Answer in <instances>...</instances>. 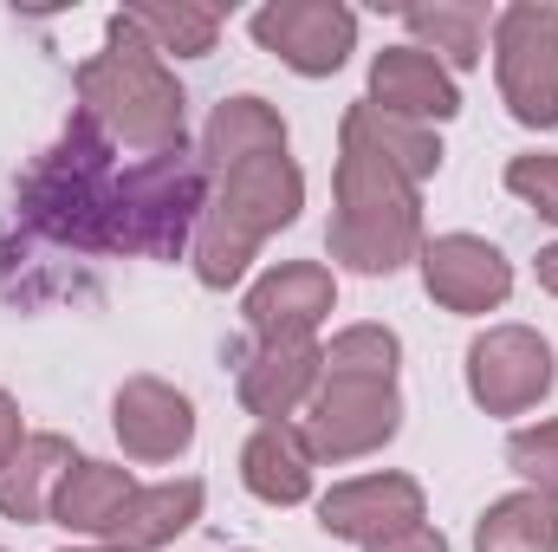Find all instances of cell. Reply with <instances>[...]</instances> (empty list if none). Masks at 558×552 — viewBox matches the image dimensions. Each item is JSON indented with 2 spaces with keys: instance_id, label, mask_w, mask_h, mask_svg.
Listing matches in <instances>:
<instances>
[{
  "instance_id": "obj_1",
  "label": "cell",
  "mask_w": 558,
  "mask_h": 552,
  "mask_svg": "<svg viewBox=\"0 0 558 552\" xmlns=\"http://www.w3.org/2000/svg\"><path fill=\"white\" fill-rule=\"evenodd\" d=\"M72 98H78L72 118L92 124L131 163L189 149V92H182L175 65L156 59L124 26V13H111L105 20V46L72 65Z\"/></svg>"
},
{
  "instance_id": "obj_2",
  "label": "cell",
  "mask_w": 558,
  "mask_h": 552,
  "mask_svg": "<svg viewBox=\"0 0 558 552\" xmlns=\"http://www.w3.org/2000/svg\"><path fill=\"white\" fill-rule=\"evenodd\" d=\"M305 208V169L292 163V149L279 156H254L228 176H215V195H208V215L189 241V274L202 292H234L247 286L260 248L286 235Z\"/></svg>"
},
{
  "instance_id": "obj_3",
  "label": "cell",
  "mask_w": 558,
  "mask_h": 552,
  "mask_svg": "<svg viewBox=\"0 0 558 552\" xmlns=\"http://www.w3.org/2000/svg\"><path fill=\"white\" fill-rule=\"evenodd\" d=\"M422 241V189L403 182L397 169L357 156V149H338V169H331V221H325V254H331V274H364V279H390L403 267H416Z\"/></svg>"
},
{
  "instance_id": "obj_4",
  "label": "cell",
  "mask_w": 558,
  "mask_h": 552,
  "mask_svg": "<svg viewBox=\"0 0 558 552\" xmlns=\"http://www.w3.org/2000/svg\"><path fill=\"white\" fill-rule=\"evenodd\" d=\"M208 195H215V182H208L195 149L124 163L111 182V254L189 261V241L208 215Z\"/></svg>"
},
{
  "instance_id": "obj_5",
  "label": "cell",
  "mask_w": 558,
  "mask_h": 552,
  "mask_svg": "<svg viewBox=\"0 0 558 552\" xmlns=\"http://www.w3.org/2000/svg\"><path fill=\"white\" fill-rule=\"evenodd\" d=\"M461 384H468V404L481 416L520 422L558 391V351L539 325H520V319L481 325L461 351Z\"/></svg>"
},
{
  "instance_id": "obj_6",
  "label": "cell",
  "mask_w": 558,
  "mask_h": 552,
  "mask_svg": "<svg viewBox=\"0 0 558 552\" xmlns=\"http://www.w3.org/2000/svg\"><path fill=\"white\" fill-rule=\"evenodd\" d=\"M494 85L520 131H558V7L553 0H513L494 13Z\"/></svg>"
},
{
  "instance_id": "obj_7",
  "label": "cell",
  "mask_w": 558,
  "mask_h": 552,
  "mask_svg": "<svg viewBox=\"0 0 558 552\" xmlns=\"http://www.w3.org/2000/svg\"><path fill=\"white\" fill-rule=\"evenodd\" d=\"M403 384H364V377H325L318 397L299 416V435L318 468H344L364 455H384L403 435Z\"/></svg>"
},
{
  "instance_id": "obj_8",
  "label": "cell",
  "mask_w": 558,
  "mask_h": 552,
  "mask_svg": "<svg viewBox=\"0 0 558 552\" xmlns=\"http://www.w3.org/2000/svg\"><path fill=\"white\" fill-rule=\"evenodd\" d=\"M247 33L292 79H331L357 52V13L344 0H267L247 13Z\"/></svg>"
},
{
  "instance_id": "obj_9",
  "label": "cell",
  "mask_w": 558,
  "mask_h": 552,
  "mask_svg": "<svg viewBox=\"0 0 558 552\" xmlns=\"http://www.w3.org/2000/svg\"><path fill=\"white\" fill-rule=\"evenodd\" d=\"M416 274L422 292L454 319H487V312H507V299H513V261L487 235H468V228L428 235L416 254Z\"/></svg>"
},
{
  "instance_id": "obj_10",
  "label": "cell",
  "mask_w": 558,
  "mask_h": 552,
  "mask_svg": "<svg viewBox=\"0 0 558 552\" xmlns=\"http://www.w3.org/2000/svg\"><path fill=\"white\" fill-rule=\"evenodd\" d=\"M312 514H318V533H331V540L364 552L377 540H390V533H403V527H422L428 520V494H422L416 475H403V468H371V475L331 481L312 501Z\"/></svg>"
},
{
  "instance_id": "obj_11",
  "label": "cell",
  "mask_w": 558,
  "mask_h": 552,
  "mask_svg": "<svg viewBox=\"0 0 558 552\" xmlns=\"http://www.w3.org/2000/svg\"><path fill=\"white\" fill-rule=\"evenodd\" d=\"M195 429H202L195 397L182 384L156 377V371L124 377L118 397H111V435H118L131 468H175L195 448Z\"/></svg>"
},
{
  "instance_id": "obj_12",
  "label": "cell",
  "mask_w": 558,
  "mask_h": 552,
  "mask_svg": "<svg viewBox=\"0 0 558 552\" xmlns=\"http://www.w3.org/2000/svg\"><path fill=\"white\" fill-rule=\"evenodd\" d=\"M331 312H338V274L325 261H279L267 274H254L241 292V319H247L254 345L318 338V325Z\"/></svg>"
},
{
  "instance_id": "obj_13",
  "label": "cell",
  "mask_w": 558,
  "mask_h": 552,
  "mask_svg": "<svg viewBox=\"0 0 558 552\" xmlns=\"http://www.w3.org/2000/svg\"><path fill=\"white\" fill-rule=\"evenodd\" d=\"M325 384V345L318 338H279V345H254L241 358L234 377V404L254 422H299L305 404Z\"/></svg>"
},
{
  "instance_id": "obj_14",
  "label": "cell",
  "mask_w": 558,
  "mask_h": 552,
  "mask_svg": "<svg viewBox=\"0 0 558 552\" xmlns=\"http://www.w3.org/2000/svg\"><path fill=\"white\" fill-rule=\"evenodd\" d=\"M364 98H371L377 111H390V118L428 124V131H441V124L461 118V79H454L435 52L410 46V39H397V46H384V52L371 59Z\"/></svg>"
},
{
  "instance_id": "obj_15",
  "label": "cell",
  "mask_w": 558,
  "mask_h": 552,
  "mask_svg": "<svg viewBox=\"0 0 558 552\" xmlns=\"http://www.w3.org/2000/svg\"><path fill=\"white\" fill-rule=\"evenodd\" d=\"M241 488L279 514L318 501V461H312L299 422H254V435L241 442Z\"/></svg>"
},
{
  "instance_id": "obj_16",
  "label": "cell",
  "mask_w": 558,
  "mask_h": 552,
  "mask_svg": "<svg viewBox=\"0 0 558 552\" xmlns=\"http://www.w3.org/2000/svg\"><path fill=\"white\" fill-rule=\"evenodd\" d=\"M338 149H357V156H371V163H384V169H397L403 182H435L441 176V163H448V149L441 137L428 131V124H410V118H390V111H377L371 98H357V105H344V118H338Z\"/></svg>"
},
{
  "instance_id": "obj_17",
  "label": "cell",
  "mask_w": 558,
  "mask_h": 552,
  "mask_svg": "<svg viewBox=\"0 0 558 552\" xmlns=\"http://www.w3.org/2000/svg\"><path fill=\"white\" fill-rule=\"evenodd\" d=\"M286 143H292L286 111L267 105L260 92H234V98H221V105L208 111V124H202V137H195V156H202L208 176H228V169H241V163H254V156H279Z\"/></svg>"
},
{
  "instance_id": "obj_18",
  "label": "cell",
  "mask_w": 558,
  "mask_h": 552,
  "mask_svg": "<svg viewBox=\"0 0 558 552\" xmlns=\"http://www.w3.org/2000/svg\"><path fill=\"white\" fill-rule=\"evenodd\" d=\"M72 468H78L72 435L33 429V435L20 442V455L0 468V520H13V527H46V520H52V494H59V481H65Z\"/></svg>"
},
{
  "instance_id": "obj_19",
  "label": "cell",
  "mask_w": 558,
  "mask_h": 552,
  "mask_svg": "<svg viewBox=\"0 0 558 552\" xmlns=\"http://www.w3.org/2000/svg\"><path fill=\"white\" fill-rule=\"evenodd\" d=\"M137 488L143 481L124 461H92V455H78V468H72V475L59 481V494H52V527L72 533V540H111Z\"/></svg>"
},
{
  "instance_id": "obj_20",
  "label": "cell",
  "mask_w": 558,
  "mask_h": 552,
  "mask_svg": "<svg viewBox=\"0 0 558 552\" xmlns=\"http://www.w3.org/2000/svg\"><path fill=\"white\" fill-rule=\"evenodd\" d=\"M494 13H500V7H487V0H416V7H403L397 20H403L410 46L435 52V59H441V65L461 79V72L487 65Z\"/></svg>"
},
{
  "instance_id": "obj_21",
  "label": "cell",
  "mask_w": 558,
  "mask_h": 552,
  "mask_svg": "<svg viewBox=\"0 0 558 552\" xmlns=\"http://www.w3.org/2000/svg\"><path fill=\"white\" fill-rule=\"evenodd\" d=\"M202 507H208V481H202V475L143 481L137 494H131V507H124V520H118V533H111V547H124V552L175 547V540L202 520Z\"/></svg>"
},
{
  "instance_id": "obj_22",
  "label": "cell",
  "mask_w": 558,
  "mask_h": 552,
  "mask_svg": "<svg viewBox=\"0 0 558 552\" xmlns=\"http://www.w3.org/2000/svg\"><path fill=\"white\" fill-rule=\"evenodd\" d=\"M124 26L137 33L156 59L175 65V59H208V52L221 46L228 13H221V7H189V0H175V7H124Z\"/></svg>"
},
{
  "instance_id": "obj_23",
  "label": "cell",
  "mask_w": 558,
  "mask_h": 552,
  "mask_svg": "<svg viewBox=\"0 0 558 552\" xmlns=\"http://www.w3.org/2000/svg\"><path fill=\"white\" fill-rule=\"evenodd\" d=\"M474 552H558V507L513 488L474 514Z\"/></svg>"
},
{
  "instance_id": "obj_24",
  "label": "cell",
  "mask_w": 558,
  "mask_h": 552,
  "mask_svg": "<svg viewBox=\"0 0 558 552\" xmlns=\"http://www.w3.org/2000/svg\"><path fill=\"white\" fill-rule=\"evenodd\" d=\"M403 371V338L397 325H377V319H357L344 332L325 338V377H364V384H397Z\"/></svg>"
},
{
  "instance_id": "obj_25",
  "label": "cell",
  "mask_w": 558,
  "mask_h": 552,
  "mask_svg": "<svg viewBox=\"0 0 558 552\" xmlns=\"http://www.w3.org/2000/svg\"><path fill=\"white\" fill-rule=\"evenodd\" d=\"M507 468L520 475V488H533L539 501L558 507V416L507 429Z\"/></svg>"
},
{
  "instance_id": "obj_26",
  "label": "cell",
  "mask_w": 558,
  "mask_h": 552,
  "mask_svg": "<svg viewBox=\"0 0 558 552\" xmlns=\"http://www.w3.org/2000/svg\"><path fill=\"white\" fill-rule=\"evenodd\" d=\"M500 182H507V195L520 208H533L546 228H558V149H520V156H507Z\"/></svg>"
},
{
  "instance_id": "obj_27",
  "label": "cell",
  "mask_w": 558,
  "mask_h": 552,
  "mask_svg": "<svg viewBox=\"0 0 558 552\" xmlns=\"http://www.w3.org/2000/svg\"><path fill=\"white\" fill-rule=\"evenodd\" d=\"M364 552H454V547H448V533L435 520H422V527H403V533H390V540H377Z\"/></svg>"
},
{
  "instance_id": "obj_28",
  "label": "cell",
  "mask_w": 558,
  "mask_h": 552,
  "mask_svg": "<svg viewBox=\"0 0 558 552\" xmlns=\"http://www.w3.org/2000/svg\"><path fill=\"white\" fill-rule=\"evenodd\" d=\"M26 435H33V429H26V416H20V397L0 384V468L20 455V442H26Z\"/></svg>"
},
{
  "instance_id": "obj_29",
  "label": "cell",
  "mask_w": 558,
  "mask_h": 552,
  "mask_svg": "<svg viewBox=\"0 0 558 552\" xmlns=\"http://www.w3.org/2000/svg\"><path fill=\"white\" fill-rule=\"evenodd\" d=\"M533 279H539V292H553V299H558V241H546V248H539Z\"/></svg>"
},
{
  "instance_id": "obj_30",
  "label": "cell",
  "mask_w": 558,
  "mask_h": 552,
  "mask_svg": "<svg viewBox=\"0 0 558 552\" xmlns=\"http://www.w3.org/2000/svg\"><path fill=\"white\" fill-rule=\"evenodd\" d=\"M59 552H124V547H111V540H72V547H59Z\"/></svg>"
},
{
  "instance_id": "obj_31",
  "label": "cell",
  "mask_w": 558,
  "mask_h": 552,
  "mask_svg": "<svg viewBox=\"0 0 558 552\" xmlns=\"http://www.w3.org/2000/svg\"><path fill=\"white\" fill-rule=\"evenodd\" d=\"M234 552H254V547H234Z\"/></svg>"
},
{
  "instance_id": "obj_32",
  "label": "cell",
  "mask_w": 558,
  "mask_h": 552,
  "mask_svg": "<svg viewBox=\"0 0 558 552\" xmlns=\"http://www.w3.org/2000/svg\"><path fill=\"white\" fill-rule=\"evenodd\" d=\"M0 552H7V547H0Z\"/></svg>"
}]
</instances>
